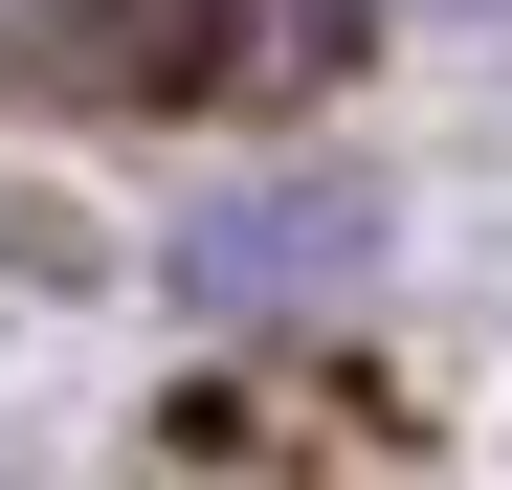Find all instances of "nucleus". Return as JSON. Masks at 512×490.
Masks as SVG:
<instances>
[{"instance_id":"f257e3e1","label":"nucleus","mask_w":512,"mask_h":490,"mask_svg":"<svg viewBox=\"0 0 512 490\" xmlns=\"http://www.w3.org/2000/svg\"><path fill=\"white\" fill-rule=\"evenodd\" d=\"M357 268H379V201H357V179H223V201L179 223V290H201V312H334Z\"/></svg>"}]
</instances>
